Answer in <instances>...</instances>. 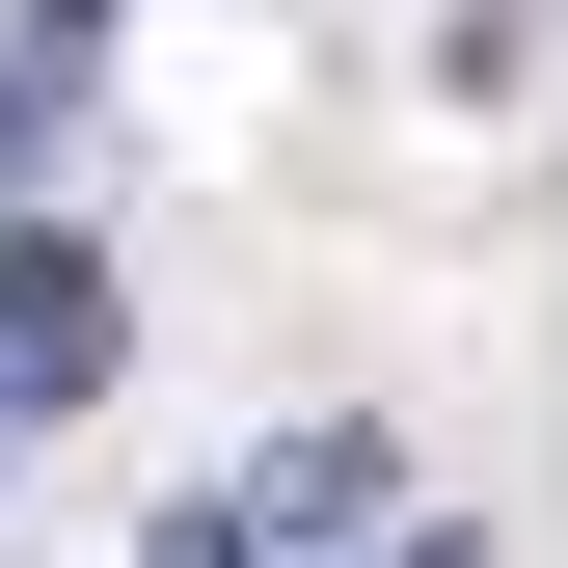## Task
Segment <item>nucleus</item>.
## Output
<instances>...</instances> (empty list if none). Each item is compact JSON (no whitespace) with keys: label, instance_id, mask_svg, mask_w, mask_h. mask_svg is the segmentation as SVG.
I'll use <instances>...</instances> for the list:
<instances>
[{"label":"nucleus","instance_id":"obj_1","mask_svg":"<svg viewBox=\"0 0 568 568\" xmlns=\"http://www.w3.org/2000/svg\"><path fill=\"white\" fill-rule=\"evenodd\" d=\"M82 379H109V244L0 217V406H82Z\"/></svg>","mask_w":568,"mask_h":568},{"label":"nucleus","instance_id":"obj_2","mask_svg":"<svg viewBox=\"0 0 568 568\" xmlns=\"http://www.w3.org/2000/svg\"><path fill=\"white\" fill-rule=\"evenodd\" d=\"M82 54H109V0H28V28H0V135H54V109H82Z\"/></svg>","mask_w":568,"mask_h":568},{"label":"nucleus","instance_id":"obj_3","mask_svg":"<svg viewBox=\"0 0 568 568\" xmlns=\"http://www.w3.org/2000/svg\"><path fill=\"white\" fill-rule=\"evenodd\" d=\"M135 568H271V515H163V541H135Z\"/></svg>","mask_w":568,"mask_h":568},{"label":"nucleus","instance_id":"obj_4","mask_svg":"<svg viewBox=\"0 0 568 568\" xmlns=\"http://www.w3.org/2000/svg\"><path fill=\"white\" fill-rule=\"evenodd\" d=\"M379 568H487V541H460V515H406V541H379Z\"/></svg>","mask_w":568,"mask_h":568},{"label":"nucleus","instance_id":"obj_5","mask_svg":"<svg viewBox=\"0 0 568 568\" xmlns=\"http://www.w3.org/2000/svg\"><path fill=\"white\" fill-rule=\"evenodd\" d=\"M0 434H28V406H0Z\"/></svg>","mask_w":568,"mask_h":568}]
</instances>
